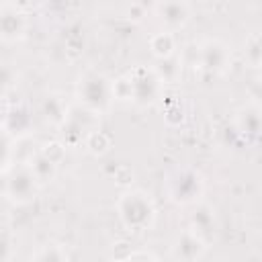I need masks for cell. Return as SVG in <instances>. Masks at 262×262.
<instances>
[{"label":"cell","mask_w":262,"mask_h":262,"mask_svg":"<svg viewBox=\"0 0 262 262\" xmlns=\"http://www.w3.org/2000/svg\"><path fill=\"white\" fill-rule=\"evenodd\" d=\"M76 98H78V104L90 108L96 115H104L115 104L113 80L106 78L102 72L88 70L76 82Z\"/></svg>","instance_id":"obj_2"},{"label":"cell","mask_w":262,"mask_h":262,"mask_svg":"<svg viewBox=\"0 0 262 262\" xmlns=\"http://www.w3.org/2000/svg\"><path fill=\"white\" fill-rule=\"evenodd\" d=\"M233 125H235V131L246 141L262 139V106L256 104V102L244 104L242 108H237Z\"/></svg>","instance_id":"obj_12"},{"label":"cell","mask_w":262,"mask_h":262,"mask_svg":"<svg viewBox=\"0 0 262 262\" xmlns=\"http://www.w3.org/2000/svg\"><path fill=\"white\" fill-rule=\"evenodd\" d=\"M190 4L188 0H158L156 4V16L162 23L166 31H180L188 25L190 20Z\"/></svg>","instance_id":"obj_10"},{"label":"cell","mask_w":262,"mask_h":262,"mask_svg":"<svg viewBox=\"0 0 262 262\" xmlns=\"http://www.w3.org/2000/svg\"><path fill=\"white\" fill-rule=\"evenodd\" d=\"M70 258H72V254L61 244H45V246H39V250L31 254V260H43V262H47V260H70Z\"/></svg>","instance_id":"obj_20"},{"label":"cell","mask_w":262,"mask_h":262,"mask_svg":"<svg viewBox=\"0 0 262 262\" xmlns=\"http://www.w3.org/2000/svg\"><path fill=\"white\" fill-rule=\"evenodd\" d=\"M133 88V104L135 106H154L164 96V80L158 76L154 68L135 66L127 72Z\"/></svg>","instance_id":"obj_5"},{"label":"cell","mask_w":262,"mask_h":262,"mask_svg":"<svg viewBox=\"0 0 262 262\" xmlns=\"http://www.w3.org/2000/svg\"><path fill=\"white\" fill-rule=\"evenodd\" d=\"M31 125H33V117L25 104H12V106L6 104L2 131L10 133L14 137H23V135L31 133Z\"/></svg>","instance_id":"obj_13"},{"label":"cell","mask_w":262,"mask_h":262,"mask_svg":"<svg viewBox=\"0 0 262 262\" xmlns=\"http://www.w3.org/2000/svg\"><path fill=\"white\" fill-rule=\"evenodd\" d=\"M154 70L164 80V84L176 82L180 78V74H182V59H180L178 53L172 55V57H166V59H158V66H154Z\"/></svg>","instance_id":"obj_18"},{"label":"cell","mask_w":262,"mask_h":262,"mask_svg":"<svg viewBox=\"0 0 262 262\" xmlns=\"http://www.w3.org/2000/svg\"><path fill=\"white\" fill-rule=\"evenodd\" d=\"M258 72H260V84H262V66L258 68Z\"/></svg>","instance_id":"obj_24"},{"label":"cell","mask_w":262,"mask_h":262,"mask_svg":"<svg viewBox=\"0 0 262 262\" xmlns=\"http://www.w3.org/2000/svg\"><path fill=\"white\" fill-rule=\"evenodd\" d=\"M66 143L63 141H57V139H53V141H47V143H43L41 145V151L45 154V156H49L53 162H61L63 158H66Z\"/></svg>","instance_id":"obj_22"},{"label":"cell","mask_w":262,"mask_h":262,"mask_svg":"<svg viewBox=\"0 0 262 262\" xmlns=\"http://www.w3.org/2000/svg\"><path fill=\"white\" fill-rule=\"evenodd\" d=\"M98 119H100V115L92 113L90 108H86L82 104L70 106V113H68L66 121L59 127L61 137H63V143L68 147H80V145H84V139L88 137V133L98 127Z\"/></svg>","instance_id":"obj_6"},{"label":"cell","mask_w":262,"mask_h":262,"mask_svg":"<svg viewBox=\"0 0 262 262\" xmlns=\"http://www.w3.org/2000/svg\"><path fill=\"white\" fill-rule=\"evenodd\" d=\"M57 162H53L49 156H45L43 151H41V147H39V151L29 160V168L33 170V174L39 178V182L45 186V184H49L55 176H57Z\"/></svg>","instance_id":"obj_15"},{"label":"cell","mask_w":262,"mask_h":262,"mask_svg":"<svg viewBox=\"0 0 262 262\" xmlns=\"http://www.w3.org/2000/svg\"><path fill=\"white\" fill-rule=\"evenodd\" d=\"M164 190L170 203L178 207H190L199 201H203L205 194V178L199 170L180 166L174 168L166 180H164Z\"/></svg>","instance_id":"obj_3"},{"label":"cell","mask_w":262,"mask_h":262,"mask_svg":"<svg viewBox=\"0 0 262 262\" xmlns=\"http://www.w3.org/2000/svg\"><path fill=\"white\" fill-rule=\"evenodd\" d=\"M68 113H70V106L55 94H49V96H45L41 100V115L45 117V121H49V123H53L57 127H61V123L66 121Z\"/></svg>","instance_id":"obj_16"},{"label":"cell","mask_w":262,"mask_h":262,"mask_svg":"<svg viewBox=\"0 0 262 262\" xmlns=\"http://www.w3.org/2000/svg\"><path fill=\"white\" fill-rule=\"evenodd\" d=\"M90 156H94V158H100V156H104V154H108L111 151V147H113V139H111V135L108 133H104L102 129H94V131H90L88 133V137L84 139V145H82Z\"/></svg>","instance_id":"obj_17"},{"label":"cell","mask_w":262,"mask_h":262,"mask_svg":"<svg viewBox=\"0 0 262 262\" xmlns=\"http://www.w3.org/2000/svg\"><path fill=\"white\" fill-rule=\"evenodd\" d=\"M188 227L211 246L215 235H217V215H215V209L209 203H203V201L190 205Z\"/></svg>","instance_id":"obj_11"},{"label":"cell","mask_w":262,"mask_h":262,"mask_svg":"<svg viewBox=\"0 0 262 262\" xmlns=\"http://www.w3.org/2000/svg\"><path fill=\"white\" fill-rule=\"evenodd\" d=\"M194 63L207 76H223L231 66V49L221 39H205L196 47Z\"/></svg>","instance_id":"obj_7"},{"label":"cell","mask_w":262,"mask_h":262,"mask_svg":"<svg viewBox=\"0 0 262 262\" xmlns=\"http://www.w3.org/2000/svg\"><path fill=\"white\" fill-rule=\"evenodd\" d=\"M127 260H158V256L149 250H131Z\"/></svg>","instance_id":"obj_23"},{"label":"cell","mask_w":262,"mask_h":262,"mask_svg":"<svg viewBox=\"0 0 262 262\" xmlns=\"http://www.w3.org/2000/svg\"><path fill=\"white\" fill-rule=\"evenodd\" d=\"M244 59L248 61L250 68H260L262 66V35L260 33H250L244 39Z\"/></svg>","instance_id":"obj_19"},{"label":"cell","mask_w":262,"mask_h":262,"mask_svg":"<svg viewBox=\"0 0 262 262\" xmlns=\"http://www.w3.org/2000/svg\"><path fill=\"white\" fill-rule=\"evenodd\" d=\"M29 18L12 2H4L0 10V37L4 43H18L27 37Z\"/></svg>","instance_id":"obj_8"},{"label":"cell","mask_w":262,"mask_h":262,"mask_svg":"<svg viewBox=\"0 0 262 262\" xmlns=\"http://www.w3.org/2000/svg\"><path fill=\"white\" fill-rule=\"evenodd\" d=\"M149 45V51L156 59H166V57H172L176 55V49H178V43H176V35L172 31H158L149 37L147 41Z\"/></svg>","instance_id":"obj_14"},{"label":"cell","mask_w":262,"mask_h":262,"mask_svg":"<svg viewBox=\"0 0 262 262\" xmlns=\"http://www.w3.org/2000/svg\"><path fill=\"white\" fill-rule=\"evenodd\" d=\"M113 96H115V102L133 104V88H131V80L127 74L113 80Z\"/></svg>","instance_id":"obj_21"},{"label":"cell","mask_w":262,"mask_h":262,"mask_svg":"<svg viewBox=\"0 0 262 262\" xmlns=\"http://www.w3.org/2000/svg\"><path fill=\"white\" fill-rule=\"evenodd\" d=\"M117 215L123 223V227L131 233H143L149 231L156 223V205L149 192L141 188H127L117 199Z\"/></svg>","instance_id":"obj_1"},{"label":"cell","mask_w":262,"mask_h":262,"mask_svg":"<svg viewBox=\"0 0 262 262\" xmlns=\"http://www.w3.org/2000/svg\"><path fill=\"white\" fill-rule=\"evenodd\" d=\"M207 250H209V244L201 235H196L190 227H186L172 239L170 256L180 262H194V260H201L207 254Z\"/></svg>","instance_id":"obj_9"},{"label":"cell","mask_w":262,"mask_h":262,"mask_svg":"<svg viewBox=\"0 0 262 262\" xmlns=\"http://www.w3.org/2000/svg\"><path fill=\"white\" fill-rule=\"evenodd\" d=\"M41 186L43 184L33 174L29 164H12L8 170L2 172V194L14 207L33 203Z\"/></svg>","instance_id":"obj_4"}]
</instances>
